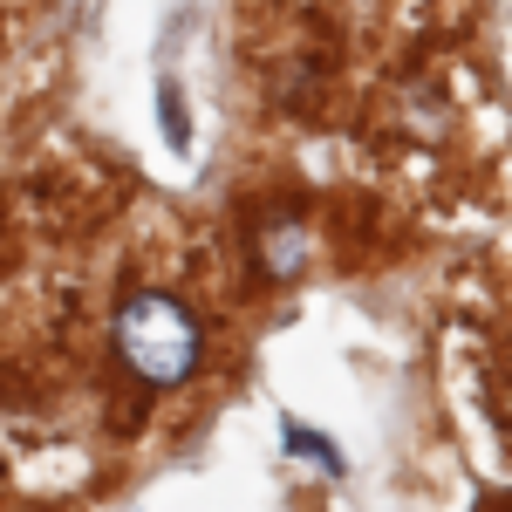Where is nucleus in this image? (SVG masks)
Instances as JSON below:
<instances>
[{
    "label": "nucleus",
    "mask_w": 512,
    "mask_h": 512,
    "mask_svg": "<svg viewBox=\"0 0 512 512\" xmlns=\"http://www.w3.org/2000/svg\"><path fill=\"white\" fill-rule=\"evenodd\" d=\"M110 342H117V362L144 390H178L198 369V355H205L192 308L178 294H164V287H144V294L123 301L117 321H110Z\"/></svg>",
    "instance_id": "f257e3e1"
},
{
    "label": "nucleus",
    "mask_w": 512,
    "mask_h": 512,
    "mask_svg": "<svg viewBox=\"0 0 512 512\" xmlns=\"http://www.w3.org/2000/svg\"><path fill=\"white\" fill-rule=\"evenodd\" d=\"M485 390H492V410L512 424V342L499 349V362H485Z\"/></svg>",
    "instance_id": "f03ea898"
}]
</instances>
